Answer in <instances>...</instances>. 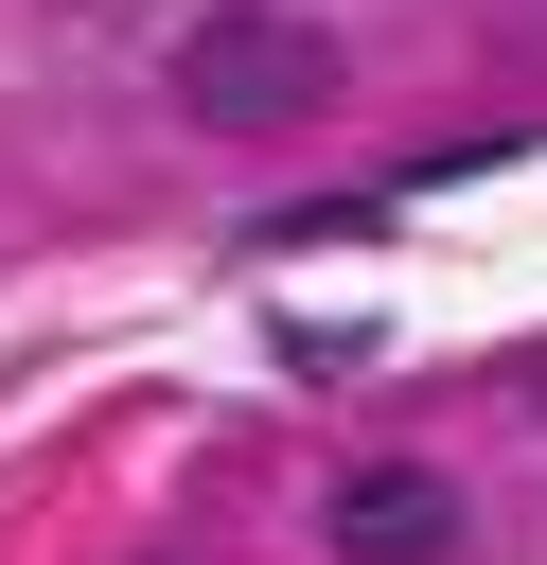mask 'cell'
Returning <instances> with one entry per match:
<instances>
[{"mask_svg":"<svg viewBox=\"0 0 547 565\" xmlns=\"http://www.w3.org/2000/svg\"><path fill=\"white\" fill-rule=\"evenodd\" d=\"M529 406H547V371H529Z\"/></svg>","mask_w":547,"mask_h":565,"instance_id":"3957f363","label":"cell"},{"mask_svg":"<svg viewBox=\"0 0 547 565\" xmlns=\"http://www.w3.org/2000/svg\"><path fill=\"white\" fill-rule=\"evenodd\" d=\"M176 106H194L212 141H282V124H318V106H335V35H318V18H282V0H229V18H194V35H176Z\"/></svg>","mask_w":547,"mask_h":565,"instance_id":"6da1fadb","label":"cell"},{"mask_svg":"<svg viewBox=\"0 0 547 565\" xmlns=\"http://www.w3.org/2000/svg\"><path fill=\"white\" fill-rule=\"evenodd\" d=\"M459 547V494L423 459H353L335 477V565H441Z\"/></svg>","mask_w":547,"mask_h":565,"instance_id":"7a4b0ae2","label":"cell"}]
</instances>
